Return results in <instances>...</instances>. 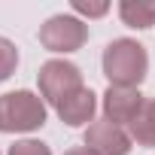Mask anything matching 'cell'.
Masks as SVG:
<instances>
[{"instance_id":"4fadbf2b","label":"cell","mask_w":155,"mask_h":155,"mask_svg":"<svg viewBox=\"0 0 155 155\" xmlns=\"http://www.w3.org/2000/svg\"><path fill=\"white\" fill-rule=\"evenodd\" d=\"M64 155H97L94 149H88V146H76V149H67Z\"/></svg>"},{"instance_id":"3957f363","label":"cell","mask_w":155,"mask_h":155,"mask_svg":"<svg viewBox=\"0 0 155 155\" xmlns=\"http://www.w3.org/2000/svg\"><path fill=\"white\" fill-rule=\"evenodd\" d=\"M37 82H40V97L49 101V104H61L64 97H70L73 91L82 88V73L76 64L70 61H46L37 73Z\"/></svg>"},{"instance_id":"8fae6325","label":"cell","mask_w":155,"mask_h":155,"mask_svg":"<svg viewBox=\"0 0 155 155\" xmlns=\"http://www.w3.org/2000/svg\"><path fill=\"white\" fill-rule=\"evenodd\" d=\"M9 155H52V149L46 143H40V140H18L9 149Z\"/></svg>"},{"instance_id":"52a82bcc","label":"cell","mask_w":155,"mask_h":155,"mask_svg":"<svg viewBox=\"0 0 155 155\" xmlns=\"http://www.w3.org/2000/svg\"><path fill=\"white\" fill-rule=\"evenodd\" d=\"M58 119L70 128H79V125H88L94 119V110H97V101H94V91L91 88H79V91H73L70 97H64L58 107Z\"/></svg>"},{"instance_id":"5b68a950","label":"cell","mask_w":155,"mask_h":155,"mask_svg":"<svg viewBox=\"0 0 155 155\" xmlns=\"http://www.w3.org/2000/svg\"><path fill=\"white\" fill-rule=\"evenodd\" d=\"M146 101L140 94V88H116L110 85L107 94H104V119L113 122V125H131L140 113H143Z\"/></svg>"},{"instance_id":"277c9868","label":"cell","mask_w":155,"mask_h":155,"mask_svg":"<svg viewBox=\"0 0 155 155\" xmlns=\"http://www.w3.org/2000/svg\"><path fill=\"white\" fill-rule=\"evenodd\" d=\"M88 40V28L76 15H52L40 28V43L49 52H76Z\"/></svg>"},{"instance_id":"ba28073f","label":"cell","mask_w":155,"mask_h":155,"mask_svg":"<svg viewBox=\"0 0 155 155\" xmlns=\"http://www.w3.org/2000/svg\"><path fill=\"white\" fill-rule=\"evenodd\" d=\"M119 15L128 28L146 31L155 25V3H140V0H122L119 3Z\"/></svg>"},{"instance_id":"30bf717a","label":"cell","mask_w":155,"mask_h":155,"mask_svg":"<svg viewBox=\"0 0 155 155\" xmlns=\"http://www.w3.org/2000/svg\"><path fill=\"white\" fill-rule=\"evenodd\" d=\"M15 67H18V49H15V43L6 40V37H0V82H6L9 76L15 73Z\"/></svg>"},{"instance_id":"5bb4252c","label":"cell","mask_w":155,"mask_h":155,"mask_svg":"<svg viewBox=\"0 0 155 155\" xmlns=\"http://www.w3.org/2000/svg\"><path fill=\"white\" fill-rule=\"evenodd\" d=\"M149 104H152V110H155V97H152V101H149Z\"/></svg>"},{"instance_id":"7a4b0ae2","label":"cell","mask_w":155,"mask_h":155,"mask_svg":"<svg viewBox=\"0 0 155 155\" xmlns=\"http://www.w3.org/2000/svg\"><path fill=\"white\" fill-rule=\"evenodd\" d=\"M46 125V101L34 91H9L0 97V131L25 134Z\"/></svg>"},{"instance_id":"7c38bea8","label":"cell","mask_w":155,"mask_h":155,"mask_svg":"<svg viewBox=\"0 0 155 155\" xmlns=\"http://www.w3.org/2000/svg\"><path fill=\"white\" fill-rule=\"evenodd\" d=\"M73 9H76V12H82V15H88V18H97V15H104L110 6H107V3H82V0H76Z\"/></svg>"},{"instance_id":"6da1fadb","label":"cell","mask_w":155,"mask_h":155,"mask_svg":"<svg viewBox=\"0 0 155 155\" xmlns=\"http://www.w3.org/2000/svg\"><path fill=\"white\" fill-rule=\"evenodd\" d=\"M149 70V55L137 40H113L104 49V76L116 88H137L146 79Z\"/></svg>"},{"instance_id":"8992f818","label":"cell","mask_w":155,"mask_h":155,"mask_svg":"<svg viewBox=\"0 0 155 155\" xmlns=\"http://www.w3.org/2000/svg\"><path fill=\"white\" fill-rule=\"evenodd\" d=\"M85 146L94 149L97 155H128L131 152V137L125 134V128L101 119V122H91L88 131H85Z\"/></svg>"},{"instance_id":"9c48e42d","label":"cell","mask_w":155,"mask_h":155,"mask_svg":"<svg viewBox=\"0 0 155 155\" xmlns=\"http://www.w3.org/2000/svg\"><path fill=\"white\" fill-rule=\"evenodd\" d=\"M131 137H134L140 146H155V110H152L149 101H146L143 113L131 122Z\"/></svg>"}]
</instances>
